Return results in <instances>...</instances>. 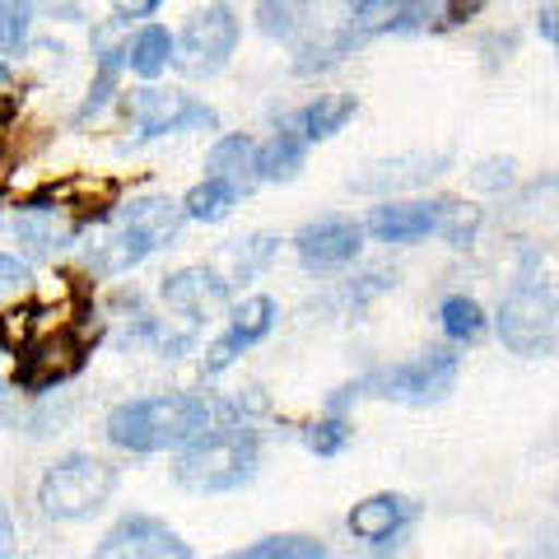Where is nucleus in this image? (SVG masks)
Instances as JSON below:
<instances>
[{
	"mask_svg": "<svg viewBox=\"0 0 559 559\" xmlns=\"http://www.w3.org/2000/svg\"><path fill=\"white\" fill-rule=\"evenodd\" d=\"M224 299H229V280H219L205 266H187L164 280V304L178 312V318H187L191 326H197L210 308H219Z\"/></svg>",
	"mask_w": 559,
	"mask_h": 559,
	"instance_id": "nucleus-14",
	"label": "nucleus"
},
{
	"mask_svg": "<svg viewBox=\"0 0 559 559\" xmlns=\"http://www.w3.org/2000/svg\"><path fill=\"white\" fill-rule=\"evenodd\" d=\"M476 0H401L396 14H392V28L396 33H439L452 28L457 20H466Z\"/></svg>",
	"mask_w": 559,
	"mask_h": 559,
	"instance_id": "nucleus-17",
	"label": "nucleus"
},
{
	"mask_svg": "<svg viewBox=\"0 0 559 559\" xmlns=\"http://www.w3.org/2000/svg\"><path fill=\"white\" fill-rule=\"evenodd\" d=\"M117 489V466H108L94 452H75L47 466V476L38 480V509L57 522H80L94 518Z\"/></svg>",
	"mask_w": 559,
	"mask_h": 559,
	"instance_id": "nucleus-5",
	"label": "nucleus"
},
{
	"mask_svg": "<svg viewBox=\"0 0 559 559\" xmlns=\"http://www.w3.org/2000/svg\"><path fill=\"white\" fill-rule=\"evenodd\" d=\"M261 443L248 425H224L205 433L201 443H191L178 462V480L197 495H229V489L248 485L257 476Z\"/></svg>",
	"mask_w": 559,
	"mask_h": 559,
	"instance_id": "nucleus-4",
	"label": "nucleus"
},
{
	"mask_svg": "<svg viewBox=\"0 0 559 559\" xmlns=\"http://www.w3.org/2000/svg\"><path fill=\"white\" fill-rule=\"evenodd\" d=\"M127 108H131V121L140 127V135H145V140L168 135V131H182V127H205V131L219 127L215 108H205V103H191L182 90H159V84L131 90L127 94Z\"/></svg>",
	"mask_w": 559,
	"mask_h": 559,
	"instance_id": "nucleus-9",
	"label": "nucleus"
},
{
	"mask_svg": "<svg viewBox=\"0 0 559 559\" xmlns=\"http://www.w3.org/2000/svg\"><path fill=\"white\" fill-rule=\"evenodd\" d=\"M117 20H150L154 10H159V0H112Z\"/></svg>",
	"mask_w": 559,
	"mask_h": 559,
	"instance_id": "nucleus-30",
	"label": "nucleus"
},
{
	"mask_svg": "<svg viewBox=\"0 0 559 559\" xmlns=\"http://www.w3.org/2000/svg\"><path fill=\"white\" fill-rule=\"evenodd\" d=\"M234 47H238V20H234V10L229 5H205L197 10L187 20L182 28V38H178V66L187 70V75H219L224 66H229L234 57Z\"/></svg>",
	"mask_w": 559,
	"mask_h": 559,
	"instance_id": "nucleus-7",
	"label": "nucleus"
},
{
	"mask_svg": "<svg viewBox=\"0 0 559 559\" xmlns=\"http://www.w3.org/2000/svg\"><path fill=\"white\" fill-rule=\"evenodd\" d=\"M471 182H476L480 191H499V187L513 182V164L509 159H489V164H480L476 173H471Z\"/></svg>",
	"mask_w": 559,
	"mask_h": 559,
	"instance_id": "nucleus-29",
	"label": "nucleus"
},
{
	"mask_svg": "<svg viewBox=\"0 0 559 559\" xmlns=\"http://www.w3.org/2000/svg\"><path fill=\"white\" fill-rule=\"evenodd\" d=\"M559 326V304L546 275L522 271L499 304V336L513 355H540Z\"/></svg>",
	"mask_w": 559,
	"mask_h": 559,
	"instance_id": "nucleus-6",
	"label": "nucleus"
},
{
	"mask_svg": "<svg viewBox=\"0 0 559 559\" xmlns=\"http://www.w3.org/2000/svg\"><path fill=\"white\" fill-rule=\"evenodd\" d=\"M304 145L308 140L299 131H275L266 145H261V178L266 182H294L304 168Z\"/></svg>",
	"mask_w": 559,
	"mask_h": 559,
	"instance_id": "nucleus-20",
	"label": "nucleus"
},
{
	"mask_svg": "<svg viewBox=\"0 0 559 559\" xmlns=\"http://www.w3.org/2000/svg\"><path fill=\"white\" fill-rule=\"evenodd\" d=\"M378 242H415L425 234L443 229V201H388L373 205L369 224H364Z\"/></svg>",
	"mask_w": 559,
	"mask_h": 559,
	"instance_id": "nucleus-13",
	"label": "nucleus"
},
{
	"mask_svg": "<svg viewBox=\"0 0 559 559\" xmlns=\"http://www.w3.org/2000/svg\"><path fill=\"white\" fill-rule=\"evenodd\" d=\"M275 326V299H266V294H252V299H242L234 308L229 318V331L210 345V359H205V373H224L229 364L242 355L248 345H257L266 331Z\"/></svg>",
	"mask_w": 559,
	"mask_h": 559,
	"instance_id": "nucleus-12",
	"label": "nucleus"
},
{
	"mask_svg": "<svg viewBox=\"0 0 559 559\" xmlns=\"http://www.w3.org/2000/svg\"><path fill=\"white\" fill-rule=\"evenodd\" d=\"M0 266H5V289H14V285H24V280H28V266H24V261H14V252H5Z\"/></svg>",
	"mask_w": 559,
	"mask_h": 559,
	"instance_id": "nucleus-31",
	"label": "nucleus"
},
{
	"mask_svg": "<svg viewBox=\"0 0 559 559\" xmlns=\"http://www.w3.org/2000/svg\"><path fill=\"white\" fill-rule=\"evenodd\" d=\"M205 173L210 178L234 182L242 197H248L257 182H266L261 178V145L248 140V135H219L215 145H210V154H205Z\"/></svg>",
	"mask_w": 559,
	"mask_h": 559,
	"instance_id": "nucleus-15",
	"label": "nucleus"
},
{
	"mask_svg": "<svg viewBox=\"0 0 559 559\" xmlns=\"http://www.w3.org/2000/svg\"><path fill=\"white\" fill-rule=\"evenodd\" d=\"M238 406L205 392H159V396H135L121 401L108 415V439L127 452H187L205 433L234 425Z\"/></svg>",
	"mask_w": 559,
	"mask_h": 559,
	"instance_id": "nucleus-1",
	"label": "nucleus"
},
{
	"mask_svg": "<svg viewBox=\"0 0 559 559\" xmlns=\"http://www.w3.org/2000/svg\"><path fill=\"white\" fill-rule=\"evenodd\" d=\"M121 66H127V57H117V51H103V57H98V80H94V90H90V98H84V108H80L75 121H90V117H98L103 108H108V98L117 94V70Z\"/></svg>",
	"mask_w": 559,
	"mask_h": 559,
	"instance_id": "nucleus-26",
	"label": "nucleus"
},
{
	"mask_svg": "<svg viewBox=\"0 0 559 559\" xmlns=\"http://www.w3.org/2000/svg\"><path fill=\"white\" fill-rule=\"evenodd\" d=\"M0 14H5V24H0V47H5V61H14L28 43V24H33V5L28 0H0Z\"/></svg>",
	"mask_w": 559,
	"mask_h": 559,
	"instance_id": "nucleus-25",
	"label": "nucleus"
},
{
	"mask_svg": "<svg viewBox=\"0 0 559 559\" xmlns=\"http://www.w3.org/2000/svg\"><path fill=\"white\" fill-rule=\"evenodd\" d=\"M219 559H331V550L312 536H266L257 546L238 550V555H219Z\"/></svg>",
	"mask_w": 559,
	"mask_h": 559,
	"instance_id": "nucleus-22",
	"label": "nucleus"
},
{
	"mask_svg": "<svg viewBox=\"0 0 559 559\" xmlns=\"http://www.w3.org/2000/svg\"><path fill=\"white\" fill-rule=\"evenodd\" d=\"M406 499L401 495H369L359 499L355 509H349V532H355L359 540H369V546H382V540H392L401 532V522H406Z\"/></svg>",
	"mask_w": 559,
	"mask_h": 559,
	"instance_id": "nucleus-16",
	"label": "nucleus"
},
{
	"mask_svg": "<svg viewBox=\"0 0 559 559\" xmlns=\"http://www.w3.org/2000/svg\"><path fill=\"white\" fill-rule=\"evenodd\" d=\"M457 373H462V359L452 355V349H425V355H415V359L388 364V369H373L359 382H349V388H341V396L326 401V411L341 415L349 401H359V396L401 401V406H433V401H443L457 388Z\"/></svg>",
	"mask_w": 559,
	"mask_h": 559,
	"instance_id": "nucleus-2",
	"label": "nucleus"
},
{
	"mask_svg": "<svg viewBox=\"0 0 559 559\" xmlns=\"http://www.w3.org/2000/svg\"><path fill=\"white\" fill-rule=\"evenodd\" d=\"M84 355H90V336L75 326L51 331V336H38L33 345L20 349V369H14V388L24 392H47L66 382L70 373H80Z\"/></svg>",
	"mask_w": 559,
	"mask_h": 559,
	"instance_id": "nucleus-8",
	"label": "nucleus"
},
{
	"mask_svg": "<svg viewBox=\"0 0 559 559\" xmlns=\"http://www.w3.org/2000/svg\"><path fill=\"white\" fill-rule=\"evenodd\" d=\"M242 191L234 182H224V178H210L205 173V182L201 187H191L187 191V219H201V224H219L229 210L238 205Z\"/></svg>",
	"mask_w": 559,
	"mask_h": 559,
	"instance_id": "nucleus-21",
	"label": "nucleus"
},
{
	"mask_svg": "<svg viewBox=\"0 0 559 559\" xmlns=\"http://www.w3.org/2000/svg\"><path fill=\"white\" fill-rule=\"evenodd\" d=\"M439 322H443V336L448 341H476L480 331H485V308L476 299H466V294H448L443 308H439Z\"/></svg>",
	"mask_w": 559,
	"mask_h": 559,
	"instance_id": "nucleus-23",
	"label": "nucleus"
},
{
	"mask_svg": "<svg viewBox=\"0 0 559 559\" xmlns=\"http://www.w3.org/2000/svg\"><path fill=\"white\" fill-rule=\"evenodd\" d=\"M304 443L318 452V457H336V452L349 443V425L341 415H326V419H318V425L304 429Z\"/></svg>",
	"mask_w": 559,
	"mask_h": 559,
	"instance_id": "nucleus-28",
	"label": "nucleus"
},
{
	"mask_svg": "<svg viewBox=\"0 0 559 559\" xmlns=\"http://www.w3.org/2000/svg\"><path fill=\"white\" fill-rule=\"evenodd\" d=\"M349 117H355V94H318L299 117H294V131H299L308 145H318V140L336 135Z\"/></svg>",
	"mask_w": 559,
	"mask_h": 559,
	"instance_id": "nucleus-19",
	"label": "nucleus"
},
{
	"mask_svg": "<svg viewBox=\"0 0 559 559\" xmlns=\"http://www.w3.org/2000/svg\"><path fill=\"white\" fill-rule=\"evenodd\" d=\"M359 242H364V224H355L349 215H322L299 229L294 252H299L308 271H336L359 257Z\"/></svg>",
	"mask_w": 559,
	"mask_h": 559,
	"instance_id": "nucleus-11",
	"label": "nucleus"
},
{
	"mask_svg": "<svg viewBox=\"0 0 559 559\" xmlns=\"http://www.w3.org/2000/svg\"><path fill=\"white\" fill-rule=\"evenodd\" d=\"M121 57H127V70H135L140 80H154L168 70V61H178V38L159 24H145L127 47H121Z\"/></svg>",
	"mask_w": 559,
	"mask_h": 559,
	"instance_id": "nucleus-18",
	"label": "nucleus"
},
{
	"mask_svg": "<svg viewBox=\"0 0 559 559\" xmlns=\"http://www.w3.org/2000/svg\"><path fill=\"white\" fill-rule=\"evenodd\" d=\"M94 559H191V546L150 513H131L98 540Z\"/></svg>",
	"mask_w": 559,
	"mask_h": 559,
	"instance_id": "nucleus-10",
	"label": "nucleus"
},
{
	"mask_svg": "<svg viewBox=\"0 0 559 559\" xmlns=\"http://www.w3.org/2000/svg\"><path fill=\"white\" fill-rule=\"evenodd\" d=\"M540 33H546V38L559 47V10H555V14H546V20H540Z\"/></svg>",
	"mask_w": 559,
	"mask_h": 559,
	"instance_id": "nucleus-32",
	"label": "nucleus"
},
{
	"mask_svg": "<svg viewBox=\"0 0 559 559\" xmlns=\"http://www.w3.org/2000/svg\"><path fill=\"white\" fill-rule=\"evenodd\" d=\"M304 20H308L304 0H261V10H257L261 33H271V38H285V43L299 38Z\"/></svg>",
	"mask_w": 559,
	"mask_h": 559,
	"instance_id": "nucleus-24",
	"label": "nucleus"
},
{
	"mask_svg": "<svg viewBox=\"0 0 559 559\" xmlns=\"http://www.w3.org/2000/svg\"><path fill=\"white\" fill-rule=\"evenodd\" d=\"M187 219V201H173V197H140L121 210V224L108 242H98L94 252V271L98 275H121L140 266L150 252L168 248L173 238H178Z\"/></svg>",
	"mask_w": 559,
	"mask_h": 559,
	"instance_id": "nucleus-3",
	"label": "nucleus"
},
{
	"mask_svg": "<svg viewBox=\"0 0 559 559\" xmlns=\"http://www.w3.org/2000/svg\"><path fill=\"white\" fill-rule=\"evenodd\" d=\"M480 229V205H462V201H443V238L452 248H466L471 238Z\"/></svg>",
	"mask_w": 559,
	"mask_h": 559,
	"instance_id": "nucleus-27",
	"label": "nucleus"
}]
</instances>
